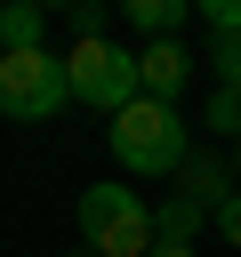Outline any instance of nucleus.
<instances>
[{
  "label": "nucleus",
  "mask_w": 241,
  "mask_h": 257,
  "mask_svg": "<svg viewBox=\"0 0 241 257\" xmlns=\"http://www.w3.org/2000/svg\"><path fill=\"white\" fill-rule=\"evenodd\" d=\"M120 16H129V24L145 32V48H153V40H177V24L193 16V0H129Z\"/></svg>",
  "instance_id": "obj_6"
},
{
  "label": "nucleus",
  "mask_w": 241,
  "mask_h": 257,
  "mask_svg": "<svg viewBox=\"0 0 241 257\" xmlns=\"http://www.w3.org/2000/svg\"><path fill=\"white\" fill-rule=\"evenodd\" d=\"M80 257H88V249H80Z\"/></svg>",
  "instance_id": "obj_17"
},
{
  "label": "nucleus",
  "mask_w": 241,
  "mask_h": 257,
  "mask_svg": "<svg viewBox=\"0 0 241 257\" xmlns=\"http://www.w3.org/2000/svg\"><path fill=\"white\" fill-rule=\"evenodd\" d=\"M64 80H72V96H80V104H96V112H129V104L145 96L137 56H129V48H112V40H80V48L64 56Z\"/></svg>",
  "instance_id": "obj_4"
},
{
  "label": "nucleus",
  "mask_w": 241,
  "mask_h": 257,
  "mask_svg": "<svg viewBox=\"0 0 241 257\" xmlns=\"http://www.w3.org/2000/svg\"><path fill=\"white\" fill-rule=\"evenodd\" d=\"M217 72H225V88L241 96V40H217Z\"/></svg>",
  "instance_id": "obj_14"
},
{
  "label": "nucleus",
  "mask_w": 241,
  "mask_h": 257,
  "mask_svg": "<svg viewBox=\"0 0 241 257\" xmlns=\"http://www.w3.org/2000/svg\"><path fill=\"white\" fill-rule=\"evenodd\" d=\"M72 217H80L88 257H153V209H145V193H129L120 177L88 185V193L72 201Z\"/></svg>",
  "instance_id": "obj_2"
},
{
  "label": "nucleus",
  "mask_w": 241,
  "mask_h": 257,
  "mask_svg": "<svg viewBox=\"0 0 241 257\" xmlns=\"http://www.w3.org/2000/svg\"><path fill=\"white\" fill-rule=\"evenodd\" d=\"M64 104H72L64 56H48V48H16V56H0V120L40 128V120H56Z\"/></svg>",
  "instance_id": "obj_3"
},
{
  "label": "nucleus",
  "mask_w": 241,
  "mask_h": 257,
  "mask_svg": "<svg viewBox=\"0 0 241 257\" xmlns=\"http://www.w3.org/2000/svg\"><path fill=\"white\" fill-rule=\"evenodd\" d=\"M201 120H209V128H217V137H225V145H241V96H233V88H225V80H217V88H209V112H201Z\"/></svg>",
  "instance_id": "obj_10"
},
{
  "label": "nucleus",
  "mask_w": 241,
  "mask_h": 257,
  "mask_svg": "<svg viewBox=\"0 0 241 257\" xmlns=\"http://www.w3.org/2000/svg\"><path fill=\"white\" fill-rule=\"evenodd\" d=\"M209 225H217V233H225V241H233V249H241V193H225V201H217V217H209Z\"/></svg>",
  "instance_id": "obj_13"
},
{
  "label": "nucleus",
  "mask_w": 241,
  "mask_h": 257,
  "mask_svg": "<svg viewBox=\"0 0 241 257\" xmlns=\"http://www.w3.org/2000/svg\"><path fill=\"white\" fill-rule=\"evenodd\" d=\"M64 24H72V48H80V40H104V24H112V16H104L96 0H80V8L64 16Z\"/></svg>",
  "instance_id": "obj_11"
},
{
  "label": "nucleus",
  "mask_w": 241,
  "mask_h": 257,
  "mask_svg": "<svg viewBox=\"0 0 241 257\" xmlns=\"http://www.w3.org/2000/svg\"><path fill=\"white\" fill-rule=\"evenodd\" d=\"M153 257H193V249H177V241H153Z\"/></svg>",
  "instance_id": "obj_15"
},
{
  "label": "nucleus",
  "mask_w": 241,
  "mask_h": 257,
  "mask_svg": "<svg viewBox=\"0 0 241 257\" xmlns=\"http://www.w3.org/2000/svg\"><path fill=\"white\" fill-rule=\"evenodd\" d=\"M185 120H177V104H161V96H137L129 112H112V161L129 169V177H177L185 169Z\"/></svg>",
  "instance_id": "obj_1"
},
{
  "label": "nucleus",
  "mask_w": 241,
  "mask_h": 257,
  "mask_svg": "<svg viewBox=\"0 0 241 257\" xmlns=\"http://www.w3.org/2000/svg\"><path fill=\"white\" fill-rule=\"evenodd\" d=\"M137 72H145V96H161V104H177V88H185V72H193V56H185L177 40H153V48L137 56Z\"/></svg>",
  "instance_id": "obj_5"
},
{
  "label": "nucleus",
  "mask_w": 241,
  "mask_h": 257,
  "mask_svg": "<svg viewBox=\"0 0 241 257\" xmlns=\"http://www.w3.org/2000/svg\"><path fill=\"white\" fill-rule=\"evenodd\" d=\"M233 185H241V145H233Z\"/></svg>",
  "instance_id": "obj_16"
},
{
  "label": "nucleus",
  "mask_w": 241,
  "mask_h": 257,
  "mask_svg": "<svg viewBox=\"0 0 241 257\" xmlns=\"http://www.w3.org/2000/svg\"><path fill=\"white\" fill-rule=\"evenodd\" d=\"M209 225V209H193L185 193H169L161 209H153V241H177V249H193V233Z\"/></svg>",
  "instance_id": "obj_8"
},
{
  "label": "nucleus",
  "mask_w": 241,
  "mask_h": 257,
  "mask_svg": "<svg viewBox=\"0 0 241 257\" xmlns=\"http://www.w3.org/2000/svg\"><path fill=\"white\" fill-rule=\"evenodd\" d=\"M177 193H185L193 209H209V217H217V201H225V169H217L209 153H185V169H177Z\"/></svg>",
  "instance_id": "obj_7"
},
{
  "label": "nucleus",
  "mask_w": 241,
  "mask_h": 257,
  "mask_svg": "<svg viewBox=\"0 0 241 257\" xmlns=\"http://www.w3.org/2000/svg\"><path fill=\"white\" fill-rule=\"evenodd\" d=\"M40 32H48V8H32V0H8V8H0V56L40 48Z\"/></svg>",
  "instance_id": "obj_9"
},
{
  "label": "nucleus",
  "mask_w": 241,
  "mask_h": 257,
  "mask_svg": "<svg viewBox=\"0 0 241 257\" xmlns=\"http://www.w3.org/2000/svg\"><path fill=\"white\" fill-rule=\"evenodd\" d=\"M201 16H209L217 40H241V0H201Z\"/></svg>",
  "instance_id": "obj_12"
}]
</instances>
